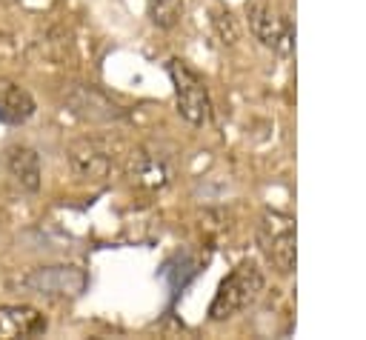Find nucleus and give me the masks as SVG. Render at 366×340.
Returning a JSON list of instances; mask_svg holds the SVG:
<instances>
[{
    "instance_id": "obj_5",
    "label": "nucleus",
    "mask_w": 366,
    "mask_h": 340,
    "mask_svg": "<svg viewBox=\"0 0 366 340\" xmlns=\"http://www.w3.org/2000/svg\"><path fill=\"white\" fill-rule=\"evenodd\" d=\"M249 14V29L254 34V40H260V46L272 49L274 54H292V43H295V29L286 11H280L272 0H252L246 6Z\"/></svg>"
},
{
    "instance_id": "obj_7",
    "label": "nucleus",
    "mask_w": 366,
    "mask_h": 340,
    "mask_svg": "<svg viewBox=\"0 0 366 340\" xmlns=\"http://www.w3.org/2000/svg\"><path fill=\"white\" fill-rule=\"evenodd\" d=\"M66 106L74 117L80 120H89V123H117L126 117V109L117 106L106 91H100L97 86H86V83H77L66 91Z\"/></svg>"
},
{
    "instance_id": "obj_2",
    "label": "nucleus",
    "mask_w": 366,
    "mask_h": 340,
    "mask_svg": "<svg viewBox=\"0 0 366 340\" xmlns=\"http://www.w3.org/2000/svg\"><path fill=\"white\" fill-rule=\"evenodd\" d=\"M257 246L277 274L295 271V220L286 211H263L257 223Z\"/></svg>"
},
{
    "instance_id": "obj_4",
    "label": "nucleus",
    "mask_w": 366,
    "mask_h": 340,
    "mask_svg": "<svg viewBox=\"0 0 366 340\" xmlns=\"http://www.w3.org/2000/svg\"><path fill=\"white\" fill-rule=\"evenodd\" d=\"M166 69H169L174 100H177V114L192 126H206L212 120V103H209L203 77L194 69H189L183 60H169Z\"/></svg>"
},
{
    "instance_id": "obj_11",
    "label": "nucleus",
    "mask_w": 366,
    "mask_h": 340,
    "mask_svg": "<svg viewBox=\"0 0 366 340\" xmlns=\"http://www.w3.org/2000/svg\"><path fill=\"white\" fill-rule=\"evenodd\" d=\"M34 111H37V103L29 94V89H23L9 77H0V123L23 126L34 117Z\"/></svg>"
},
{
    "instance_id": "obj_9",
    "label": "nucleus",
    "mask_w": 366,
    "mask_h": 340,
    "mask_svg": "<svg viewBox=\"0 0 366 340\" xmlns=\"http://www.w3.org/2000/svg\"><path fill=\"white\" fill-rule=\"evenodd\" d=\"M6 169L11 174V180L17 183V189L34 194L40 191L43 183V166H40V154L26 146V143H11L6 149Z\"/></svg>"
},
{
    "instance_id": "obj_12",
    "label": "nucleus",
    "mask_w": 366,
    "mask_h": 340,
    "mask_svg": "<svg viewBox=\"0 0 366 340\" xmlns=\"http://www.w3.org/2000/svg\"><path fill=\"white\" fill-rule=\"evenodd\" d=\"M180 9H183V0H152V6H149V17H152L154 26L169 29V26L177 23Z\"/></svg>"
},
{
    "instance_id": "obj_3",
    "label": "nucleus",
    "mask_w": 366,
    "mask_h": 340,
    "mask_svg": "<svg viewBox=\"0 0 366 340\" xmlns=\"http://www.w3.org/2000/svg\"><path fill=\"white\" fill-rule=\"evenodd\" d=\"M86 283L89 277L80 266H37L29 274H23L14 283V289L46 300H63V297H77L86 289Z\"/></svg>"
},
{
    "instance_id": "obj_8",
    "label": "nucleus",
    "mask_w": 366,
    "mask_h": 340,
    "mask_svg": "<svg viewBox=\"0 0 366 340\" xmlns=\"http://www.w3.org/2000/svg\"><path fill=\"white\" fill-rule=\"evenodd\" d=\"M126 171L143 189H163L172 180V163H169V157L163 151H157V149H149V146L134 149L129 154Z\"/></svg>"
},
{
    "instance_id": "obj_1",
    "label": "nucleus",
    "mask_w": 366,
    "mask_h": 340,
    "mask_svg": "<svg viewBox=\"0 0 366 340\" xmlns=\"http://www.w3.org/2000/svg\"><path fill=\"white\" fill-rule=\"evenodd\" d=\"M266 289V274L254 260H240L217 286L212 303H209V320L223 323L234 314L246 311L257 303V297Z\"/></svg>"
},
{
    "instance_id": "obj_10",
    "label": "nucleus",
    "mask_w": 366,
    "mask_h": 340,
    "mask_svg": "<svg viewBox=\"0 0 366 340\" xmlns=\"http://www.w3.org/2000/svg\"><path fill=\"white\" fill-rule=\"evenodd\" d=\"M46 326H49V323H46L43 311H37L34 306H26V303L0 306V337H3V340L43 334Z\"/></svg>"
},
{
    "instance_id": "obj_6",
    "label": "nucleus",
    "mask_w": 366,
    "mask_h": 340,
    "mask_svg": "<svg viewBox=\"0 0 366 340\" xmlns=\"http://www.w3.org/2000/svg\"><path fill=\"white\" fill-rule=\"evenodd\" d=\"M69 166L80 180H92V183H103L112 174L114 166V149L109 140L103 137H77L69 143L66 149Z\"/></svg>"
}]
</instances>
